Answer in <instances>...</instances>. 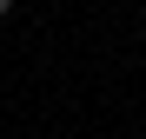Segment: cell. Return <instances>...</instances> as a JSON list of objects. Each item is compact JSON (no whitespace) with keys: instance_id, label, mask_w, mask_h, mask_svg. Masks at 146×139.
<instances>
[{"instance_id":"cell-1","label":"cell","mask_w":146,"mask_h":139,"mask_svg":"<svg viewBox=\"0 0 146 139\" xmlns=\"http://www.w3.org/2000/svg\"><path fill=\"white\" fill-rule=\"evenodd\" d=\"M7 13H13V0H0V20H7Z\"/></svg>"},{"instance_id":"cell-2","label":"cell","mask_w":146,"mask_h":139,"mask_svg":"<svg viewBox=\"0 0 146 139\" xmlns=\"http://www.w3.org/2000/svg\"><path fill=\"white\" fill-rule=\"evenodd\" d=\"M139 40H146V20H139Z\"/></svg>"}]
</instances>
